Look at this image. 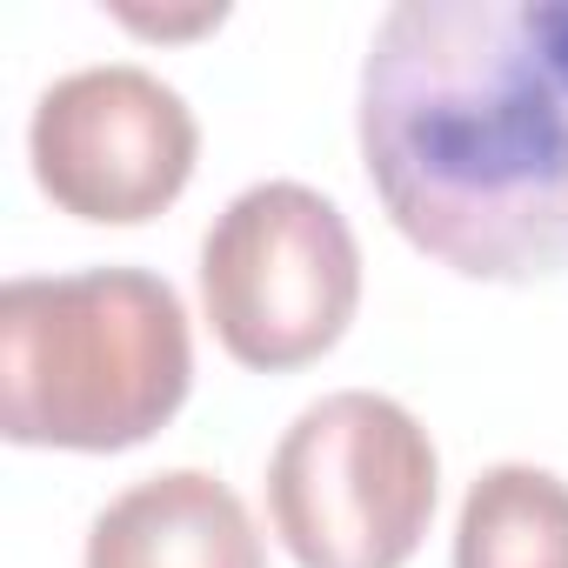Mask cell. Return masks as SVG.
<instances>
[{"label":"cell","mask_w":568,"mask_h":568,"mask_svg":"<svg viewBox=\"0 0 568 568\" xmlns=\"http://www.w3.org/2000/svg\"><path fill=\"white\" fill-rule=\"evenodd\" d=\"M362 168L468 281L568 274V0H402L362 61Z\"/></svg>","instance_id":"6da1fadb"},{"label":"cell","mask_w":568,"mask_h":568,"mask_svg":"<svg viewBox=\"0 0 568 568\" xmlns=\"http://www.w3.org/2000/svg\"><path fill=\"white\" fill-rule=\"evenodd\" d=\"M187 382V308L148 267L21 274L0 288V435L14 448H141L174 422Z\"/></svg>","instance_id":"7a4b0ae2"},{"label":"cell","mask_w":568,"mask_h":568,"mask_svg":"<svg viewBox=\"0 0 568 568\" xmlns=\"http://www.w3.org/2000/svg\"><path fill=\"white\" fill-rule=\"evenodd\" d=\"M435 495L428 428L375 388L308 402L267 462V515L295 568H402L435 521Z\"/></svg>","instance_id":"3957f363"},{"label":"cell","mask_w":568,"mask_h":568,"mask_svg":"<svg viewBox=\"0 0 568 568\" xmlns=\"http://www.w3.org/2000/svg\"><path fill=\"white\" fill-rule=\"evenodd\" d=\"M201 302L214 342L254 375L322 362L362 308V247L348 214L302 181L234 194L201 241Z\"/></svg>","instance_id":"277c9868"},{"label":"cell","mask_w":568,"mask_h":568,"mask_svg":"<svg viewBox=\"0 0 568 568\" xmlns=\"http://www.w3.org/2000/svg\"><path fill=\"white\" fill-rule=\"evenodd\" d=\"M194 108L148 68H81L54 81L28 128L41 194L94 227H141L168 214L194 174Z\"/></svg>","instance_id":"5b68a950"},{"label":"cell","mask_w":568,"mask_h":568,"mask_svg":"<svg viewBox=\"0 0 568 568\" xmlns=\"http://www.w3.org/2000/svg\"><path fill=\"white\" fill-rule=\"evenodd\" d=\"M81 568H267V548L227 481L168 468L94 515Z\"/></svg>","instance_id":"8992f818"},{"label":"cell","mask_w":568,"mask_h":568,"mask_svg":"<svg viewBox=\"0 0 568 568\" xmlns=\"http://www.w3.org/2000/svg\"><path fill=\"white\" fill-rule=\"evenodd\" d=\"M455 568H568V481L535 462H495L468 481Z\"/></svg>","instance_id":"52a82bcc"},{"label":"cell","mask_w":568,"mask_h":568,"mask_svg":"<svg viewBox=\"0 0 568 568\" xmlns=\"http://www.w3.org/2000/svg\"><path fill=\"white\" fill-rule=\"evenodd\" d=\"M121 21L141 28V34H201V28H221L227 8H194V14H134V8H121Z\"/></svg>","instance_id":"ba28073f"}]
</instances>
